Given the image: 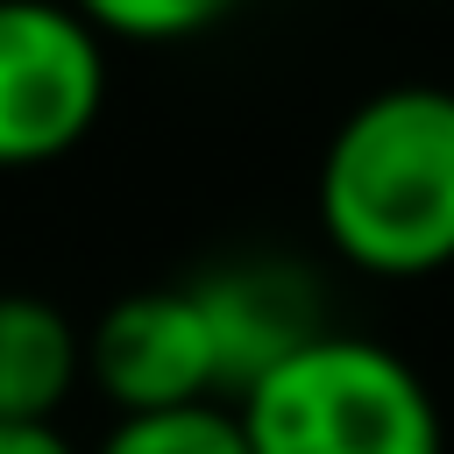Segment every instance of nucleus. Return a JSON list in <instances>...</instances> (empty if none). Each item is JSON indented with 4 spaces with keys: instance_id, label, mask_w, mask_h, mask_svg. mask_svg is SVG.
I'll return each instance as SVG.
<instances>
[{
    "instance_id": "obj_3",
    "label": "nucleus",
    "mask_w": 454,
    "mask_h": 454,
    "mask_svg": "<svg viewBox=\"0 0 454 454\" xmlns=\"http://www.w3.org/2000/svg\"><path fill=\"white\" fill-rule=\"evenodd\" d=\"M106 114V43L64 0H0V170L71 156Z\"/></svg>"
},
{
    "instance_id": "obj_4",
    "label": "nucleus",
    "mask_w": 454,
    "mask_h": 454,
    "mask_svg": "<svg viewBox=\"0 0 454 454\" xmlns=\"http://www.w3.org/2000/svg\"><path fill=\"white\" fill-rule=\"evenodd\" d=\"M85 383L121 419L220 397V362H213V333H206L192 284L114 298L85 333Z\"/></svg>"
},
{
    "instance_id": "obj_2",
    "label": "nucleus",
    "mask_w": 454,
    "mask_h": 454,
    "mask_svg": "<svg viewBox=\"0 0 454 454\" xmlns=\"http://www.w3.org/2000/svg\"><path fill=\"white\" fill-rule=\"evenodd\" d=\"M248 454H447L433 383L369 333H319L234 404Z\"/></svg>"
},
{
    "instance_id": "obj_7",
    "label": "nucleus",
    "mask_w": 454,
    "mask_h": 454,
    "mask_svg": "<svg viewBox=\"0 0 454 454\" xmlns=\"http://www.w3.org/2000/svg\"><path fill=\"white\" fill-rule=\"evenodd\" d=\"M92 454H248V433H241V419L220 397H206V404H170V411L114 419V433Z\"/></svg>"
},
{
    "instance_id": "obj_5",
    "label": "nucleus",
    "mask_w": 454,
    "mask_h": 454,
    "mask_svg": "<svg viewBox=\"0 0 454 454\" xmlns=\"http://www.w3.org/2000/svg\"><path fill=\"white\" fill-rule=\"evenodd\" d=\"M206 333H213V362H220V390H248L255 376H270L284 355H298L305 340H319V284L284 262V255H248V262H220L192 284Z\"/></svg>"
},
{
    "instance_id": "obj_9",
    "label": "nucleus",
    "mask_w": 454,
    "mask_h": 454,
    "mask_svg": "<svg viewBox=\"0 0 454 454\" xmlns=\"http://www.w3.org/2000/svg\"><path fill=\"white\" fill-rule=\"evenodd\" d=\"M0 454H78L57 426H0Z\"/></svg>"
},
{
    "instance_id": "obj_6",
    "label": "nucleus",
    "mask_w": 454,
    "mask_h": 454,
    "mask_svg": "<svg viewBox=\"0 0 454 454\" xmlns=\"http://www.w3.org/2000/svg\"><path fill=\"white\" fill-rule=\"evenodd\" d=\"M85 376V333L35 291H0V426H50Z\"/></svg>"
},
{
    "instance_id": "obj_8",
    "label": "nucleus",
    "mask_w": 454,
    "mask_h": 454,
    "mask_svg": "<svg viewBox=\"0 0 454 454\" xmlns=\"http://www.w3.org/2000/svg\"><path fill=\"white\" fill-rule=\"evenodd\" d=\"M99 43H192L220 28L241 0H64Z\"/></svg>"
},
{
    "instance_id": "obj_1",
    "label": "nucleus",
    "mask_w": 454,
    "mask_h": 454,
    "mask_svg": "<svg viewBox=\"0 0 454 454\" xmlns=\"http://www.w3.org/2000/svg\"><path fill=\"white\" fill-rule=\"evenodd\" d=\"M312 213L362 277L411 284L454 270V92L383 85L355 99L319 149Z\"/></svg>"
}]
</instances>
